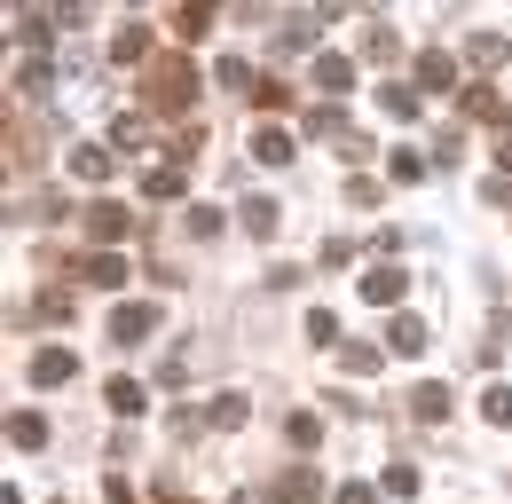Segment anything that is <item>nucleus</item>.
I'll return each instance as SVG.
<instances>
[{"label": "nucleus", "instance_id": "a211bd4d", "mask_svg": "<svg viewBox=\"0 0 512 504\" xmlns=\"http://www.w3.org/2000/svg\"><path fill=\"white\" fill-rule=\"evenodd\" d=\"M71 174H79V182H111V150H95V142H71Z\"/></svg>", "mask_w": 512, "mask_h": 504}, {"label": "nucleus", "instance_id": "ddd939ff", "mask_svg": "<svg viewBox=\"0 0 512 504\" xmlns=\"http://www.w3.org/2000/svg\"><path fill=\"white\" fill-rule=\"evenodd\" d=\"M418 87H434V95L457 87V56H449V48H426V56H418Z\"/></svg>", "mask_w": 512, "mask_h": 504}, {"label": "nucleus", "instance_id": "f3484780", "mask_svg": "<svg viewBox=\"0 0 512 504\" xmlns=\"http://www.w3.org/2000/svg\"><path fill=\"white\" fill-rule=\"evenodd\" d=\"M103 402H111V410H119V418H142V402H150V394H142V378H111V386H103Z\"/></svg>", "mask_w": 512, "mask_h": 504}, {"label": "nucleus", "instance_id": "393cba45", "mask_svg": "<svg viewBox=\"0 0 512 504\" xmlns=\"http://www.w3.org/2000/svg\"><path fill=\"white\" fill-rule=\"evenodd\" d=\"M379 111H386V119H418V87H394V79H386V87H379Z\"/></svg>", "mask_w": 512, "mask_h": 504}, {"label": "nucleus", "instance_id": "1a4fd4ad", "mask_svg": "<svg viewBox=\"0 0 512 504\" xmlns=\"http://www.w3.org/2000/svg\"><path fill=\"white\" fill-rule=\"evenodd\" d=\"M465 63H473V71H505L512 40H505V32H473V40H465Z\"/></svg>", "mask_w": 512, "mask_h": 504}, {"label": "nucleus", "instance_id": "72a5a7b5", "mask_svg": "<svg viewBox=\"0 0 512 504\" xmlns=\"http://www.w3.org/2000/svg\"><path fill=\"white\" fill-rule=\"evenodd\" d=\"M386 497H418V465H386Z\"/></svg>", "mask_w": 512, "mask_h": 504}, {"label": "nucleus", "instance_id": "4be33fe9", "mask_svg": "<svg viewBox=\"0 0 512 504\" xmlns=\"http://www.w3.org/2000/svg\"><path fill=\"white\" fill-rule=\"evenodd\" d=\"M379 355H386V347H371V339H339V371H355V378L379 371Z\"/></svg>", "mask_w": 512, "mask_h": 504}, {"label": "nucleus", "instance_id": "6e6552de", "mask_svg": "<svg viewBox=\"0 0 512 504\" xmlns=\"http://www.w3.org/2000/svg\"><path fill=\"white\" fill-rule=\"evenodd\" d=\"M71 276H87L95 292H119V284H127V260H119V252H87V260H79Z\"/></svg>", "mask_w": 512, "mask_h": 504}, {"label": "nucleus", "instance_id": "4c0bfd02", "mask_svg": "<svg viewBox=\"0 0 512 504\" xmlns=\"http://www.w3.org/2000/svg\"><path fill=\"white\" fill-rule=\"evenodd\" d=\"M497 166H505V174H512V134H505V142H497Z\"/></svg>", "mask_w": 512, "mask_h": 504}, {"label": "nucleus", "instance_id": "39448f33", "mask_svg": "<svg viewBox=\"0 0 512 504\" xmlns=\"http://www.w3.org/2000/svg\"><path fill=\"white\" fill-rule=\"evenodd\" d=\"M449 410H457V394H449L442 378H418V386H410V418H418V426H442Z\"/></svg>", "mask_w": 512, "mask_h": 504}, {"label": "nucleus", "instance_id": "423d86ee", "mask_svg": "<svg viewBox=\"0 0 512 504\" xmlns=\"http://www.w3.org/2000/svg\"><path fill=\"white\" fill-rule=\"evenodd\" d=\"M71 378H79V355H71V347H40V355H32V386H71Z\"/></svg>", "mask_w": 512, "mask_h": 504}, {"label": "nucleus", "instance_id": "9d476101", "mask_svg": "<svg viewBox=\"0 0 512 504\" xmlns=\"http://www.w3.org/2000/svg\"><path fill=\"white\" fill-rule=\"evenodd\" d=\"M402 292H410V268H371V276H363V300H371V308H394Z\"/></svg>", "mask_w": 512, "mask_h": 504}, {"label": "nucleus", "instance_id": "c85d7f7f", "mask_svg": "<svg viewBox=\"0 0 512 504\" xmlns=\"http://www.w3.org/2000/svg\"><path fill=\"white\" fill-rule=\"evenodd\" d=\"M284 434H292V449H323V418H316V410H300Z\"/></svg>", "mask_w": 512, "mask_h": 504}, {"label": "nucleus", "instance_id": "20e7f679", "mask_svg": "<svg viewBox=\"0 0 512 504\" xmlns=\"http://www.w3.org/2000/svg\"><path fill=\"white\" fill-rule=\"evenodd\" d=\"M260 504H323V481H316V465H292V473H276Z\"/></svg>", "mask_w": 512, "mask_h": 504}, {"label": "nucleus", "instance_id": "412c9836", "mask_svg": "<svg viewBox=\"0 0 512 504\" xmlns=\"http://www.w3.org/2000/svg\"><path fill=\"white\" fill-rule=\"evenodd\" d=\"M465 119H481V126H505V95H497V87H465Z\"/></svg>", "mask_w": 512, "mask_h": 504}, {"label": "nucleus", "instance_id": "0eeeda50", "mask_svg": "<svg viewBox=\"0 0 512 504\" xmlns=\"http://www.w3.org/2000/svg\"><path fill=\"white\" fill-rule=\"evenodd\" d=\"M8 32H16V40H24V48H32V56H40V48H48V16H40V8H32V0H8Z\"/></svg>", "mask_w": 512, "mask_h": 504}, {"label": "nucleus", "instance_id": "e433bc0d", "mask_svg": "<svg viewBox=\"0 0 512 504\" xmlns=\"http://www.w3.org/2000/svg\"><path fill=\"white\" fill-rule=\"evenodd\" d=\"M323 8H331V16H339V8H379V0H323Z\"/></svg>", "mask_w": 512, "mask_h": 504}, {"label": "nucleus", "instance_id": "c9c22d12", "mask_svg": "<svg viewBox=\"0 0 512 504\" xmlns=\"http://www.w3.org/2000/svg\"><path fill=\"white\" fill-rule=\"evenodd\" d=\"M331 504H379V497H371V489H355V481H347V489H339V497H331Z\"/></svg>", "mask_w": 512, "mask_h": 504}, {"label": "nucleus", "instance_id": "b1692460", "mask_svg": "<svg viewBox=\"0 0 512 504\" xmlns=\"http://www.w3.org/2000/svg\"><path fill=\"white\" fill-rule=\"evenodd\" d=\"M142 197H158V205H166V197H182V166H174V158H166V166H150V174H142Z\"/></svg>", "mask_w": 512, "mask_h": 504}, {"label": "nucleus", "instance_id": "2eb2a0df", "mask_svg": "<svg viewBox=\"0 0 512 504\" xmlns=\"http://www.w3.org/2000/svg\"><path fill=\"white\" fill-rule=\"evenodd\" d=\"M48 441V418L40 410H8V449H40Z\"/></svg>", "mask_w": 512, "mask_h": 504}, {"label": "nucleus", "instance_id": "aec40b11", "mask_svg": "<svg viewBox=\"0 0 512 504\" xmlns=\"http://www.w3.org/2000/svg\"><path fill=\"white\" fill-rule=\"evenodd\" d=\"M111 63H150V32H142V24H119V32H111Z\"/></svg>", "mask_w": 512, "mask_h": 504}, {"label": "nucleus", "instance_id": "f03ea898", "mask_svg": "<svg viewBox=\"0 0 512 504\" xmlns=\"http://www.w3.org/2000/svg\"><path fill=\"white\" fill-rule=\"evenodd\" d=\"M150 331H158V308H150V300H119V308H111V347H142Z\"/></svg>", "mask_w": 512, "mask_h": 504}, {"label": "nucleus", "instance_id": "7ed1b4c3", "mask_svg": "<svg viewBox=\"0 0 512 504\" xmlns=\"http://www.w3.org/2000/svg\"><path fill=\"white\" fill-rule=\"evenodd\" d=\"M87 237H95V252H119L134 237V213L127 205H87Z\"/></svg>", "mask_w": 512, "mask_h": 504}, {"label": "nucleus", "instance_id": "f8f14e48", "mask_svg": "<svg viewBox=\"0 0 512 504\" xmlns=\"http://www.w3.org/2000/svg\"><path fill=\"white\" fill-rule=\"evenodd\" d=\"M386 347L394 355H426V315H394L386 323Z\"/></svg>", "mask_w": 512, "mask_h": 504}, {"label": "nucleus", "instance_id": "6ab92c4d", "mask_svg": "<svg viewBox=\"0 0 512 504\" xmlns=\"http://www.w3.org/2000/svg\"><path fill=\"white\" fill-rule=\"evenodd\" d=\"M245 418H253V402H245V394H221V402L205 410V426H213V434H237Z\"/></svg>", "mask_w": 512, "mask_h": 504}, {"label": "nucleus", "instance_id": "7c9ffc66", "mask_svg": "<svg viewBox=\"0 0 512 504\" xmlns=\"http://www.w3.org/2000/svg\"><path fill=\"white\" fill-rule=\"evenodd\" d=\"M363 56H371V63H394L402 48H394V32H386V24H371V32H363Z\"/></svg>", "mask_w": 512, "mask_h": 504}, {"label": "nucleus", "instance_id": "2f4dec72", "mask_svg": "<svg viewBox=\"0 0 512 504\" xmlns=\"http://www.w3.org/2000/svg\"><path fill=\"white\" fill-rule=\"evenodd\" d=\"M308 339H316V347H339V315L316 308V315H308Z\"/></svg>", "mask_w": 512, "mask_h": 504}, {"label": "nucleus", "instance_id": "4468645a", "mask_svg": "<svg viewBox=\"0 0 512 504\" xmlns=\"http://www.w3.org/2000/svg\"><path fill=\"white\" fill-rule=\"evenodd\" d=\"M253 158H260V166H284V158H292V134L260 119V126H253Z\"/></svg>", "mask_w": 512, "mask_h": 504}, {"label": "nucleus", "instance_id": "c756f323", "mask_svg": "<svg viewBox=\"0 0 512 504\" xmlns=\"http://www.w3.org/2000/svg\"><path fill=\"white\" fill-rule=\"evenodd\" d=\"M481 418H489V426H512V386H489V394H481Z\"/></svg>", "mask_w": 512, "mask_h": 504}, {"label": "nucleus", "instance_id": "bb28decb", "mask_svg": "<svg viewBox=\"0 0 512 504\" xmlns=\"http://www.w3.org/2000/svg\"><path fill=\"white\" fill-rule=\"evenodd\" d=\"M8 79H16L24 95H48V56H24L16 71H8Z\"/></svg>", "mask_w": 512, "mask_h": 504}, {"label": "nucleus", "instance_id": "58836bf2", "mask_svg": "<svg viewBox=\"0 0 512 504\" xmlns=\"http://www.w3.org/2000/svg\"><path fill=\"white\" fill-rule=\"evenodd\" d=\"M150 504H190V497H150Z\"/></svg>", "mask_w": 512, "mask_h": 504}, {"label": "nucleus", "instance_id": "cd10ccee", "mask_svg": "<svg viewBox=\"0 0 512 504\" xmlns=\"http://www.w3.org/2000/svg\"><path fill=\"white\" fill-rule=\"evenodd\" d=\"M245 229H253V237H276V229H284V213H276L268 197H253V205H245Z\"/></svg>", "mask_w": 512, "mask_h": 504}, {"label": "nucleus", "instance_id": "5701e85b", "mask_svg": "<svg viewBox=\"0 0 512 504\" xmlns=\"http://www.w3.org/2000/svg\"><path fill=\"white\" fill-rule=\"evenodd\" d=\"M213 79H221L229 95H253V87H260V79H253V63H245V56H221V63H213Z\"/></svg>", "mask_w": 512, "mask_h": 504}, {"label": "nucleus", "instance_id": "dca6fc26", "mask_svg": "<svg viewBox=\"0 0 512 504\" xmlns=\"http://www.w3.org/2000/svg\"><path fill=\"white\" fill-rule=\"evenodd\" d=\"M213 8H221V0H182V8H174V32H182V40H205V32H213Z\"/></svg>", "mask_w": 512, "mask_h": 504}, {"label": "nucleus", "instance_id": "473e14b6", "mask_svg": "<svg viewBox=\"0 0 512 504\" xmlns=\"http://www.w3.org/2000/svg\"><path fill=\"white\" fill-rule=\"evenodd\" d=\"M386 174H394V182H418V174H426V158H418V150H394V158H386Z\"/></svg>", "mask_w": 512, "mask_h": 504}, {"label": "nucleus", "instance_id": "f704fd0d", "mask_svg": "<svg viewBox=\"0 0 512 504\" xmlns=\"http://www.w3.org/2000/svg\"><path fill=\"white\" fill-rule=\"evenodd\" d=\"M253 103H260V111H284V103H292V87H284V79H260Z\"/></svg>", "mask_w": 512, "mask_h": 504}, {"label": "nucleus", "instance_id": "9b49d317", "mask_svg": "<svg viewBox=\"0 0 512 504\" xmlns=\"http://www.w3.org/2000/svg\"><path fill=\"white\" fill-rule=\"evenodd\" d=\"M308 79H316L323 95H347V87H355V63H347V56H316V63H308Z\"/></svg>", "mask_w": 512, "mask_h": 504}, {"label": "nucleus", "instance_id": "a878e982", "mask_svg": "<svg viewBox=\"0 0 512 504\" xmlns=\"http://www.w3.org/2000/svg\"><path fill=\"white\" fill-rule=\"evenodd\" d=\"M111 142H119L127 158H142V150H150V119H119V126H111Z\"/></svg>", "mask_w": 512, "mask_h": 504}, {"label": "nucleus", "instance_id": "f257e3e1", "mask_svg": "<svg viewBox=\"0 0 512 504\" xmlns=\"http://www.w3.org/2000/svg\"><path fill=\"white\" fill-rule=\"evenodd\" d=\"M142 95L158 103V111H190V95H197V71L182 56H158V63H142Z\"/></svg>", "mask_w": 512, "mask_h": 504}]
</instances>
